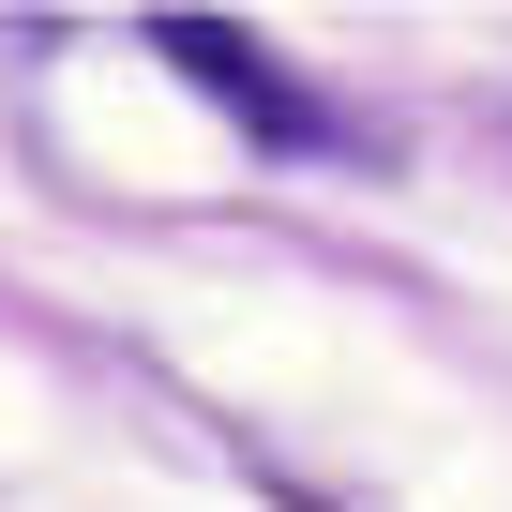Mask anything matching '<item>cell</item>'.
Masks as SVG:
<instances>
[{"instance_id": "6da1fadb", "label": "cell", "mask_w": 512, "mask_h": 512, "mask_svg": "<svg viewBox=\"0 0 512 512\" xmlns=\"http://www.w3.org/2000/svg\"><path fill=\"white\" fill-rule=\"evenodd\" d=\"M166 61H181V76H196L211 106H241L256 136H287V151H317V106H302V76H287V61H256V46L226 31V16H166Z\"/></svg>"}]
</instances>
